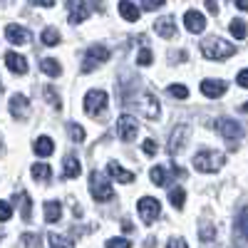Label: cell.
Here are the masks:
<instances>
[{
  "mask_svg": "<svg viewBox=\"0 0 248 248\" xmlns=\"http://www.w3.org/2000/svg\"><path fill=\"white\" fill-rule=\"evenodd\" d=\"M201 52L206 60H229L236 55V45L226 43L223 37H206L201 43Z\"/></svg>",
  "mask_w": 248,
  "mask_h": 248,
  "instance_id": "cell-1",
  "label": "cell"
},
{
  "mask_svg": "<svg viewBox=\"0 0 248 248\" xmlns=\"http://www.w3.org/2000/svg\"><path fill=\"white\" fill-rule=\"evenodd\" d=\"M226 156L221 152H214V149H201L196 156H194V169L201 171V174H214L223 167Z\"/></svg>",
  "mask_w": 248,
  "mask_h": 248,
  "instance_id": "cell-2",
  "label": "cell"
},
{
  "mask_svg": "<svg viewBox=\"0 0 248 248\" xmlns=\"http://www.w3.org/2000/svg\"><path fill=\"white\" fill-rule=\"evenodd\" d=\"M107 102H109V97H107V92H105V90H90V92L85 94V112H87L90 117H99V114H105Z\"/></svg>",
  "mask_w": 248,
  "mask_h": 248,
  "instance_id": "cell-3",
  "label": "cell"
},
{
  "mask_svg": "<svg viewBox=\"0 0 248 248\" xmlns=\"http://www.w3.org/2000/svg\"><path fill=\"white\" fill-rule=\"evenodd\" d=\"M90 191H92L94 201H109V199H114V189H112L109 181L102 176L99 171L90 174Z\"/></svg>",
  "mask_w": 248,
  "mask_h": 248,
  "instance_id": "cell-4",
  "label": "cell"
},
{
  "mask_svg": "<svg viewBox=\"0 0 248 248\" xmlns=\"http://www.w3.org/2000/svg\"><path fill=\"white\" fill-rule=\"evenodd\" d=\"M109 60V50L102 47V45H92L87 52H85V60H82V72H92L97 70L99 65H105V62Z\"/></svg>",
  "mask_w": 248,
  "mask_h": 248,
  "instance_id": "cell-5",
  "label": "cell"
},
{
  "mask_svg": "<svg viewBox=\"0 0 248 248\" xmlns=\"http://www.w3.org/2000/svg\"><path fill=\"white\" fill-rule=\"evenodd\" d=\"M137 211H139V216H141L144 223L152 226V223L159 218V214H161V203H159L156 199H152V196H144V199H139V203H137Z\"/></svg>",
  "mask_w": 248,
  "mask_h": 248,
  "instance_id": "cell-6",
  "label": "cell"
},
{
  "mask_svg": "<svg viewBox=\"0 0 248 248\" xmlns=\"http://www.w3.org/2000/svg\"><path fill=\"white\" fill-rule=\"evenodd\" d=\"M117 132H119L122 141H134L137 134H139V122L132 114H122L117 119Z\"/></svg>",
  "mask_w": 248,
  "mask_h": 248,
  "instance_id": "cell-7",
  "label": "cell"
},
{
  "mask_svg": "<svg viewBox=\"0 0 248 248\" xmlns=\"http://www.w3.org/2000/svg\"><path fill=\"white\" fill-rule=\"evenodd\" d=\"M216 129L229 139V141H236V139H241L243 137V127H241V122H236V119H229V117H221L218 122H216Z\"/></svg>",
  "mask_w": 248,
  "mask_h": 248,
  "instance_id": "cell-8",
  "label": "cell"
},
{
  "mask_svg": "<svg viewBox=\"0 0 248 248\" xmlns=\"http://www.w3.org/2000/svg\"><path fill=\"white\" fill-rule=\"evenodd\" d=\"M189 134H191V127H189V124H179V127L171 132V139H169V144H167V152H169V154L181 152L184 144H186V139H189Z\"/></svg>",
  "mask_w": 248,
  "mask_h": 248,
  "instance_id": "cell-9",
  "label": "cell"
},
{
  "mask_svg": "<svg viewBox=\"0 0 248 248\" xmlns=\"http://www.w3.org/2000/svg\"><path fill=\"white\" fill-rule=\"evenodd\" d=\"M10 114L15 119H28L30 117V99L25 94H13L10 97Z\"/></svg>",
  "mask_w": 248,
  "mask_h": 248,
  "instance_id": "cell-10",
  "label": "cell"
},
{
  "mask_svg": "<svg viewBox=\"0 0 248 248\" xmlns=\"http://www.w3.org/2000/svg\"><path fill=\"white\" fill-rule=\"evenodd\" d=\"M67 10H70V23L72 25H79L82 20H87L90 15V8L85 0H67Z\"/></svg>",
  "mask_w": 248,
  "mask_h": 248,
  "instance_id": "cell-11",
  "label": "cell"
},
{
  "mask_svg": "<svg viewBox=\"0 0 248 248\" xmlns=\"http://www.w3.org/2000/svg\"><path fill=\"white\" fill-rule=\"evenodd\" d=\"M139 109H141V114L147 117V119H159V114H161V109H159V102H156V97L154 94H144L141 99H139Z\"/></svg>",
  "mask_w": 248,
  "mask_h": 248,
  "instance_id": "cell-12",
  "label": "cell"
},
{
  "mask_svg": "<svg viewBox=\"0 0 248 248\" xmlns=\"http://www.w3.org/2000/svg\"><path fill=\"white\" fill-rule=\"evenodd\" d=\"M5 37H8V43H13V45H28L32 40L30 30L20 28V25H8L5 28Z\"/></svg>",
  "mask_w": 248,
  "mask_h": 248,
  "instance_id": "cell-13",
  "label": "cell"
},
{
  "mask_svg": "<svg viewBox=\"0 0 248 248\" xmlns=\"http://www.w3.org/2000/svg\"><path fill=\"white\" fill-rule=\"evenodd\" d=\"M184 25H186V30H189V32H203L206 30V17L199 13V10H189V13H186L184 15Z\"/></svg>",
  "mask_w": 248,
  "mask_h": 248,
  "instance_id": "cell-14",
  "label": "cell"
},
{
  "mask_svg": "<svg viewBox=\"0 0 248 248\" xmlns=\"http://www.w3.org/2000/svg\"><path fill=\"white\" fill-rule=\"evenodd\" d=\"M199 87H201V94H206L209 99H216L226 92V82L223 79H203Z\"/></svg>",
  "mask_w": 248,
  "mask_h": 248,
  "instance_id": "cell-15",
  "label": "cell"
},
{
  "mask_svg": "<svg viewBox=\"0 0 248 248\" xmlns=\"http://www.w3.org/2000/svg\"><path fill=\"white\" fill-rule=\"evenodd\" d=\"M5 65L15 75H25L28 72V60L23 55H17V52H5Z\"/></svg>",
  "mask_w": 248,
  "mask_h": 248,
  "instance_id": "cell-16",
  "label": "cell"
},
{
  "mask_svg": "<svg viewBox=\"0 0 248 248\" xmlns=\"http://www.w3.org/2000/svg\"><path fill=\"white\" fill-rule=\"evenodd\" d=\"M154 30H156L161 37H167V40L174 37V35H176V23H174V17H169V15H167V17H159L156 23H154Z\"/></svg>",
  "mask_w": 248,
  "mask_h": 248,
  "instance_id": "cell-17",
  "label": "cell"
},
{
  "mask_svg": "<svg viewBox=\"0 0 248 248\" xmlns=\"http://www.w3.org/2000/svg\"><path fill=\"white\" fill-rule=\"evenodd\" d=\"M79 171H82V167H79V161H77V156H65V161H62V176L65 179H75V176H79Z\"/></svg>",
  "mask_w": 248,
  "mask_h": 248,
  "instance_id": "cell-18",
  "label": "cell"
},
{
  "mask_svg": "<svg viewBox=\"0 0 248 248\" xmlns=\"http://www.w3.org/2000/svg\"><path fill=\"white\" fill-rule=\"evenodd\" d=\"M107 171H109V176H112V179H117V181H122V184H132V181H134V174H132V171H127V169H122L119 164H114V161H109Z\"/></svg>",
  "mask_w": 248,
  "mask_h": 248,
  "instance_id": "cell-19",
  "label": "cell"
},
{
  "mask_svg": "<svg viewBox=\"0 0 248 248\" xmlns=\"http://www.w3.org/2000/svg\"><path fill=\"white\" fill-rule=\"evenodd\" d=\"M32 149H35L37 156H50V154L55 152V144H52L50 137H37L35 144H32Z\"/></svg>",
  "mask_w": 248,
  "mask_h": 248,
  "instance_id": "cell-20",
  "label": "cell"
},
{
  "mask_svg": "<svg viewBox=\"0 0 248 248\" xmlns=\"http://www.w3.org/2000/svg\"><path fill=\"white\" fill-rule=\"evenodd\" d=\"M119 13L124 20H129V23H137L139 20V8L132 3V0H119Z\"/></svg>",
  "mask_w": 248,
  "mask_h": 248,
  "instance_id": "cell-21",
  "label": "cell"
},
{
  "mask_svg": "<svg viewBox=\"0 0 248 248\" xmlns=\"http://www.w3.org/2000/svg\"><path fill=\"white\" fill-rule=\"evenodd\" d=\"M15 201H17V209H20V216H23V221H30V218H32V201H30V196L23 191V194L15 196Z\"/></svg>",
  "mask_w": 248,
  "mask_h": 248,
  "instance_id": "cell-22",
  "label": "cell"
},
{
  "mask_svg": "<svg viewBox=\"0 0 248 248\" xmlns=\"http://www.w3.org/2000/svg\"><path fill=\"white\" fill-rule=\"evenodd\" d=\"M40 72H45L47 77H57V75H62V65L55 57H45L43 62H40Z\"/></svg>",
  "mask_w": 248,
  "mask_h": 248,
  "instance_id": "cell-23",
  "label": "cell"
},
{
  "mask_svg": "<svg viewBox=\"0 0 248 248\" xmlns=\"http://www.w3.org/2000/svg\"><path fill=\"white\" fill-rule=\"evenodd\" d=\"M60 216H62V203L60 201H47L45 203V221L55 223V221H60Z\"/></svg>",
  "mask_w": 248,
  "mask_h": 248,
  "instance_id": "cell-24",
  "label": "cell"
},
{
  "mask_svg": "<svg viewBox=\"0 0 248 248\" xmlns=\"http://www.w3.org/2000/svg\"><path fill=\"white\" fill-rule=\"evenodd\" d=\"M32 179L35 181H50V176H52V169L47 167V164H32Z\"/></svg>",
  "mask_w": 248,
  "mask_h": 248,
  "instance_id": "cell-25",
  "label": "cell"
},
{
  "mask_svg": "<svg viewBox=\"0 0 248 248\" xmlns=\"http://www.w3.org/2000/svg\"><path fill=\"white\" fill-rule=\"evenodd\" d=\"M169 201L174 209H184V201H186V191L181 189V186H174V189L169 191Z\"/></svg>",
  "mask_w": 248,
  "mask_h": 248,
  "instance_id": "cell-26",
  "label": "cell"
},
{
  "mask_svg": "<svg viewBox=\"0 0 248 248\" xmlns=\"http://www.w3.org/2000/svg\"><path fill=\"white\" fill-rule=\"evenodd\" d=\"M236 231L248 241V206H243L241 214H238V221H236Z\"/></svg>",
  "mask_w": 248,
  "mask_h": 248,
  "instance_id": "cell-27",
  "label": "cell"
},
{
  "mask_svg": "<svg viewBox=\"0 0 248 248\" xmlns=\"http://www.w3.org/2000/svg\"><path fill=\"white\" fill-rule=\"evenodd\" d=\"M152 181H154L156 186H167V184L171 181V176H169V171H167V169L154 167V169H152Z\"/></svg>",
  "mask_w": 248,
  "mask_h": 248,
  "instance_id": "cell-28",
  "label": "cell"
},
{
  "mask_svg": "<svg viewBox=\"0 0 248 248\" xmlns=\"http://www.w3.org/2000/svg\"><path fill=\"white\" fill-rule=\"evenodd\" d=\"M231 35H233L236 40L248 37V25L243 23V20H231Z\"/></svg>",
  "mask_w": 248,
  "mask_h": 248,
  "instance_id": "cell-29",
  "label": "cell"
},
{
  "mask_svg": "<svg viewBox=\"0 0 248 248\" xmlns=\"http://www.w3.org/2000/svg\"><path fill=\"white\" fill-rule=\"evenodd\" d=\"M57 43H60V32H57L55 28H45V30H43V45L55 47Z\"/></svg>",
  "mask_w": 248,
  "mask_h": 248,
  "instance_id": "cell-30",
  "label": "cell"
},
{
  "mask_svg": "<svg viewBox=\"0 0 248 248\" xmlns=\"http://www.w3.org/2000/svg\"><path fill=\"white\" fill-rule=\"evenodd\" d=\"M23 246L25 248H43V238L37 233H23Z\"/></svg>",
  "mask_w": 248,
  "mask_h": 248,
  "instance_id": "cell-31",
  "label": "cell"
},
{
  "mask_svg": "<svg viewBox=\"0 0 248 248\" xmlns=\"http://www.w3.org/2000/svg\"><path fill=\"white\" fill-rule=\"evenodd\" d=\"M43 94L47 97V102H50V105H52L55 109H60V107H62V102H60V97H57L55 87H45V90H43Z\"/></svg>",
  "mask_w": 248,
  "mask_h": 248,
  "instance_id": "cell-32",
  "label": "cell"
},
{
  "mask_svg": "<svg viewBox=\"0 0 248 248\" xmlns=\"http://www.w3.org/2000/svg\"><path fill=\"white\" fill-rule=\"evenodd\" d=\"M199 236H201V241H214V236H216V229H214L211 223L199 226Z\"/></svg>",
  "mask_w": 248,
  "mask_h": 248,
  "instance_id": "cell-33",
  "label": "cell"
},
{
  "mask_svg": "<svg viewBox=\"0 0 248 248\" xmlns=\"http://www.w3.org/2000/svg\"><path fill=\"white\" fill-rule=\"evenodd\" d=\"M70 134H72V141H77V144L85 141V129L79 124H70Z\"/></svg>",
  "mask_w": 248,
  "mask_h": 248,
  "instance_id": "cell-34",
  "label": "cell"
},
{
  "mask_svg": "<svg viewBox=\"0 0 248 248\" xmlns=\"http://www.w3.org/2000/svg\"><path fill=\"white\" fill-rule=\"evenodd\" d=\"M169 94L176 97V99H186V97H189V90H186L184 85H171L169 87Z\"/></svg>",
  "mask_w": 248,
  "mask_h": 248,
  "instance_id": "cell-35",
  "label": "cell"
},
{
  "mask_svg": "<svg viewBox=\"0 0 248 248\" xmlns=\"http://www.w3.org/2000/svg\"><path fill=\"white\" fill-rule=\"evenodd\" d=\"M13 216V206L8 201H0V221H10Z\"/></svg>",
  "mask_w": 248,
  "mask_h": 248,
  "instance_id": "cell-36",
  "label": "cell"
},
{
  "mask_svg": "<svg viewBox=\"0 0 248 248\" xmlns=\"http://www.w3.org/2000/svg\"><path fill=\"white\" fill-rule=\"evenodd\" d=\"M47 241H50V248H67L65 238L57 236V233H50V236H47Z\"/></svg>",
  "mask_w": 248,
  "mask_h": 248,
  "instance_id": "cell-37",
  "label": "cell"
},
{
  "mask_svg": "<svg viewBox=\"0 0 248 248\" xmlns=\"http://www.w3.org/2000/svg\"><path fill=\"white\" fill-rule=\"evenodd\" d=\"M107 248H132V243L127 238H109L107 241Z\"/></svg>",
  "mask_w": 248,
  "mask_h": 248,
  "instance_id": "cell-38",
  "label": "cell"
},
{
  "mask_svg": "<svg viewBox=\"0 0 248 248\" xmlns=\"http://www.w3.org/2000/svg\"><path fill=\"white\" fill-rule=\"evenodd\" d=\"M137 60H139V65H144V67H147V65H152V52H149L147 47H144V50H139Z\"/></svg>",
  "mask_w": 248,
  "mask_h": 248,
  "instance_id": "cell-39",
  "label": "cell"
},
{
  "mask_svg": "<svg viewBox=\"0 0 248 248\" xmlns=\"http://www.w3.org/2000/svg\"><path fill=\"white\" fill-rule=\"evenodd\" d=\"M167 0H141V8L144 10H156V8H161Z\"/></svg>",
  "mask_w": 248,
  "mask_h": 248,
  "instance_id": "cell-40",
  "label": "cell"
},
{
  "mask_svg": "<svg viewBox=\"0 0 248 248\" xmlns=\"http://www.w3.org/2000/svg\"><path fill=\"white\" fill-rule=\"evenodd\" d=\"M144 154H149V156L156 154V141H154V139H147V141H144Z\"/></svg>",
  "mask_w": 248,
  "mask_h": 248,
  "instance_id": "cell-41",
  "label": "cell"
},
{
  "mask_svg": "<svg viewBox=\"0 0 248 248\" xmlns=\"http://www.w3.org/2000/svg\"><path fill=\"white\" fill-rule=\"evenodd\" d=\"M167 248H189V246H186L184 238H169L167 241Z\"/></svg>",
  "mask_w": 248,
  "mask_h": 248,
  "instance_id": "cell-42",
  "label": "cell"
},
{
  "mask_svg": "<svg viewBox=\"0 0 248 248\" xmlns=\"http://www.w3.org/2000/svg\"><path fill=\"white\" fill-rule=\"evenodd\" d=\"M236 79H238V85H241V87H246V90H248V70H241Z\"/></svg>",
  "mask_w": 248,
  "mask_h": 248,
  "instance_id": "cell-43",
  "label": "cell"
},
{
  "mask_svg": "<svg viewBox=\"0 0 248 248\" xmlns=\"http://www.w3.org/2000/svg\"><path fill=\"white\" fill-rule=\"evenodd\" d=\"M171 171H174V179H186V169H181L179 164H171Z\"/></svg>",
  "mask_w": 248,
  "mask_h": 248,
  "instance_id": "cell-44",
  "label": "cell"
},
{
  "mask_svg": "<svg viewBox=\"0 0 248 248\" xmlns=\"http://www.w3.org/2000/svg\"><path fill=\"white\" fill-rule=\"evenodd\" d=\"M32 5H43V8H52L55 5V0H30Z\"/></svg>",
  "mask_w": 248,
  "mask_h": 248,
  "instance_id": "cell-45",
  "label": "cell"
},
{
  "mask_svg": "<svg viewBox=\"0 0 248 248\" xmlns=\"http://www.w3.org/2000/svg\"><path fill=\"white\" fill-rule=\"evenodd\" d=\"M203 3H206V8H209V13H218V5H216V0H203Z\"/></svg>",
  "mask_w": 248,
  "mask_h": 248,
  "instance_id": "cell-46",
  "label": "cell"
},
{
  "mask_svg": "<svg viewBox=\"0 0 248 248\" xmlns=\"http://www.w3.org/2000/svg\"><path fill=\"white\" fill-rule=\"evenodd\" d=\"M171 60H181V62H186V60H189V55H186L184 50H181V52H171Z\"/></svg>",
  "mask_w": 248,
  "mask_h": 248,
  "instance_id": "cell-47",
  "label": "cell"
},
{
  "mask_svg": "<svg viewBox=\"0 0 248 248\" xmlns=\"http://www.w3.org/2000/svg\"><path fill=\"white\" fill-rule=\"evenodd\" d=\"M236 8L238 10H248V0H236Z\"/></svg>",
  "mask_w": 248,
  "mask_h": 248,
  "instance_id": "cell-48",
  "label": "cell"
},
{
  "mask_svg": "<svg viewBox=\"0 0 248 248\" xmlns=\"http://www.w3.org/2000/svg\"><path fill=\"white\" fill-rule=\"evenodd\" d=\"M92 3H94V8L102 13V10H105V3H102V0H92Z\"/></svg>",
  "mask_w": 248,
  "mask_h": 248,
  "instance_id": "cell-49",
  "label": "cell"
},
{
  "mask_svg": "<svg viewBox=\"0 0 248 248\" xmlns=\"http://www.w3.org/2000/svg\"><path fill=\"white\" fill-rule=\"evenodd\" d=\"M241 112H246V114H248V102H246V105H241Z\"/></svg>",
  "mask_w": 248,
  "mask_h": 248,
  "instance_id": "cell-50",
  "label": "cell"
},
{
  "mask_svg": "<svg viewBox=\"0 0 248 248\" xmlns=\"http://www.w3.org/2000/svg\"><path fill=\"white\" fill-rule=\"evenodd\" d=\"M0 149H3V144H0Z\"/></svg>",
  "mask_w": 248,
  "mask_h": 248,
  "instance_id": "cell-51",
  "label": "cell"
}]
</instances>
